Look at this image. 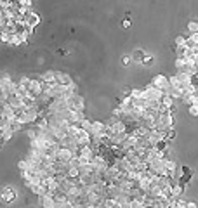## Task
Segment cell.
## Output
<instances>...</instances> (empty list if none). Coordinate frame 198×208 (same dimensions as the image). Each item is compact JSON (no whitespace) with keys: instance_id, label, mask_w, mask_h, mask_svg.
Segmentation results:
<instances>
[{"instance_id":"1","label":"cell","mask_w":198,"mask_h":208,"mask_svg":"<svg viewBox=\"0 0 198 208\" xmlns=\"http://www.w3.org/2000/svg\"><path fill=\"white\" fill-rule=\"evenodd\" d=\"M189 113L193 116H198V106L197 104H189Z\"/></svg>"},{"instance_id":"2","label":"cell","mask_w":198,"mask_h":208,"mask_svg":"<svg viewBox=\"0 0 198 208\" xmlns=\"http://www.w3.org/2000/svg\"><path fill=\"white\" fill-rule=\"evenodd\" d=\"M189 30H191V33L198 31V24H197V23H189Z\"/></svg>"}]
</instances>
